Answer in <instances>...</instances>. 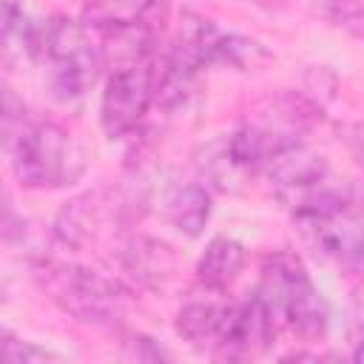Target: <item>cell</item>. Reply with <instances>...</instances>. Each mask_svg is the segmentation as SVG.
I'll list each match as a JSON object with an SVG mask.
<instances>
[{"mask_svg":"<svg viewBox=\"0 0 364 364\" xmlns=\"http://www.w3.org/2000/svg\"><path fill=\"white\" fill-rule=\"evenodd\" d=\"M270 310L279 330L316 341L327 333L330 310L321 290L313 284L304 262L290 250H273L262 259L259 284L253 290Z\"/></svg>","mask_w":364,"mask_h":364,"instance_id":"1","label":"cell"},{"mask_svg":"<svg viewBox=\"0 0 364 364\" xmlns=\"http://www.w3.org/2000/svg\"><path fill=\"white\" fill-rule=\"evenodd\" d=\"M31 273L40 290L80 324L117 327L128 313L131 293L119 279L57 259H40Z\"/></svg>","mask_w":364,"mask_h":364,"instance_id":"2","label":"cell"},{"mask_svg":"<svg viewBox=\"0 0 364 364\" xmlns=\"http://www.w3.org/2000/svg\"><path fill=\"white\" fill-rule=\"evenodd\" d=\"M37 63L46 71V85L51 97L63 105L80 102L105 68L100 43L94 40L91 28L68 14H54L48 23H43Z\"/></svg>","mask_w":364,"mask_h":364,"instance_id":"3","label":"cell"},{"mask_svg":"<svg viewBox=\"0 0 364 364\" xmlns=\"http://www.w3.org/2000/svg\"><path fill=\"white\" fill-rule=\"evenodd\" d=\"M88 168L82 142L57 122H34L11 142V171L23 188L57 191L74 185Z\"/></svg>","mask_w":364,"mask_h":364,"instance_id":"4","label":"cell"},{"mask_svg":"<svg viewBox=\"0 0 364 364\" xmlns=\"http://www.w3.org/2000/svg\"><path fill=\"white\" fill-rule=\"evenodd\" d=\"M156 60L159 57L154 54L111 68L100 97V125L108 139H125L142 128L148 111L154 108Z\"/></svg>","mask_w":364,"mask_h":364,"instance_id":"5","label":"cell"},{"mask_svg":"<svg viewBox=\"0 0 364 364\" xmlns=\"http://www.w3.org/2000/svg\"><path fill=\"white\" fill-rule=\"evenodd\" d=\"M304 245L338 267L358 273L361 267V216L358 205H344L321 213H307L293 219Z\"/></svg>","mask_w":364,"mask_h":364,"instance_id":"6","label":"cell"},{"mask_svg":"<svg viewBox=\"0 0 364 364\" xmlns=\"http://www.w3.org/2000/svg\"><path fill=\"white\" fill-rule=\"evenodd\" d=\"M276 333H279V327H276L270 310L253 293L245 301H233L219 355L222 358H256L273 347Z\"/></svg>","mask_w":364,"mask_h":364,"instance_id":"7","label":"cell"},{"mask_svg":"<svg viewBox=\"0 0 364 364\" xmlns=\"http://www.w3.org/2000/svg\"><path fill=\"white\" fill-rule=\"evenodd\" d=\"M114 256L125 279L142 290H159L176 273V253L165 242L142 236V233H128L117 245Z\"/></svg>","mask_w":364,"mask_h":364,"instance_id":"8","label":"cell"},{"mask_svg":"<svg viewBox=\"0 0 364 364\" xmlns=\"http://www.w3.org/2000/svg\"><path fill=\"white\" fill-rule=\"evenodd\" d=\"M43 23H37L17 0H0V65L26 71L40 60Z\"/></svg>","mask_w":364,"mask_h":364,"instance_id":"9","label":"cell"},{"mask_svg":"<svg viewBox=\"0 0 364 364\" xmlns=\"http://www.w3.org/2000/svg\"><path fill=\"white\" fill-rule=\"evenodd\" d=\"M230 307L233 301H219V299L188 301L176 313V333L191 347L219 355L228 333V321H230Z\"/></svg>","mask_w":364,"mask_h":364,"instance_id":"10","label":"cell"},{"mask_svg":"<svg viewBox=\"0 0 364 364\" xmlns=\"http://www.w3.org/2000/svg\"><path fill=\"white\" fill-rule=\"evenodd\" d=\"M165 219L188 239H199L210 222V193L199 182H173L162 196Z\"/></svg>","mask_w":364,"mask_h":364,"instance_id":"11","label":"cell"},{"mask_svg":"<svg viewBox=\"0 0 364 364\" xmlns=\"http://www.w3.org/2000/svg\"><path fill=\"white\" fill-rule=\"evenodd\" d=\"M245 245L230 239V236H213L199 262H196V282L208 290V293H225L242 273L245 267Z\"/></svg>","mask_w":364,"mask_h":364,"instance_id":"12","label":"cell"},{"mask_svg":"<svg viewBox=\"0 0 364 364\" xmlns=\"http://www.w3.org/2000/svg\"><path fill=\"white\" fill-rule=\"evenodd\" d=\"M159 6V0H85L82 23L94 31L145 23V17Z\"/></svg>","mask_w":364,"mask_h":364,"instance_id":"13","label":"cell"},{"mask_svg":"<svg viewBox=\"0 0 364 364\" xmlns=\"http://www.w3.org/2000/svg\"><path fill=\"white\" fill-rule=\"evenodd\" d=\"M46 358H54V353L46 347H37L34 341L20 338L9 327H0V361L28 364V361H46Z\"/></svg>","mask_w":364,"mask_h":364,"instance_id":"14","label":"cell"},{"mask_svg":"<svg viewBox=\"0 0 364 364\" xmlns=\"http://www.w3.org/2000/svg\"><path fill=\"white\" fill-rule=\"evenodd\" d=\"M26 128V105L0 85V145H11Z\"/></svg>","mask_w":364,"mask_h":364,"instance_id":"15","label":"cell"},{"mask_svg":"<svg viewBox=\"0 0 364 364\" xmlns=\"http://www.w3.org/2000/svg\"><path fill=\"white\" fill-rule=\"evenodd\" d=\"M316 9L333 26H344L353 34L361 31V0H316Z\"/></svg>","mask_w":364,"mask_h":364,"instance_id":"16","label":"cell"},{"mask_svg":"<svg viewBox=\"0 0 364 364\" xmlns=\"http://www.w3.org/2000/svg\"><path fill=\"white\" fill-rule=\"evenodd\" d=\"M23 233H26L23 219H20V213L14 210V202H11L9 191L0 185V236H3V239H20Z\"/></svg>","mask_w":364,"mask_h":364,"instance_id":"17","label":"cell"},{"mask_svg":"<svg viewBox=\"0 0 364 364\" xmlns=\"http://www.w3.org/2000/svg\"><path fill=\"white\" fill-rule=\"evenodd\" d=\"M125 358H136V361H159V358H171L168 350H162L154 338L148 336H131L125 341Z\"/></svg>","mask_w":364,"mask_h":364,"instance_id":"18","label":"cell"}]
</instances>
